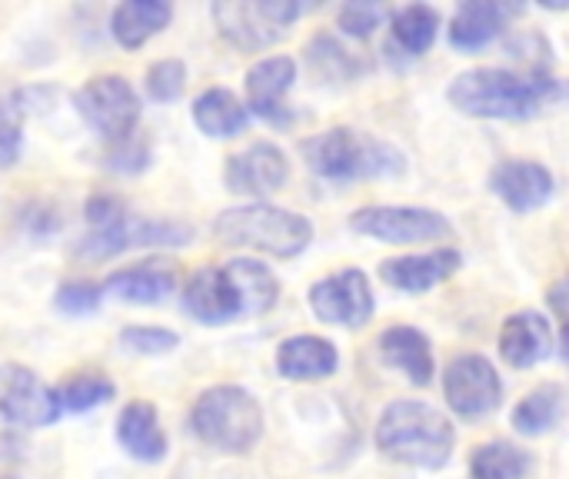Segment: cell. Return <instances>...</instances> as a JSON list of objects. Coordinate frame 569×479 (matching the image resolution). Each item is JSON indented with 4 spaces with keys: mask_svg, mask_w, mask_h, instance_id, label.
<instances>
[{
    "mask_svg": "<svg viewBox=\"0 0 569 479\" xmlns=\"http://www.w3.org/2000/svg\"><path fill=\"white\" fill-rule=\"evenodd\" d=\"M280 300L277 277L257 260H230L200 267L183 293V307L207 327L230 323L237 317H260Z\"/></svg>",
    "mask_w": 569,
    "mask_h": 479,
    "instance_id": "1",
    "label": "cell"
},
{
    "mask_svg": "<svg viewBox=\"0 0 569 479\" xmlns=\"http://www.w3.org/2000/svg\"><path fill=\"white\" fill-rule=\"evenodd\" d=\"M560 97V83L543 67L503 70L477 67L450 83V103L483 120H530Z\"/></svg>",
    "mask_w": 569,
    "mask_h": 479,
    "instance_id": "2",
    "label": "cell"
},
{
    "mask_svg": "<svg viewBox=\"0 0 569 479\" xmlns=\"http://www.w3.org/2000/svg\"><path fill=\"white\" fill-rule=\"evenodd\" d=\"M453 443V423L437 407L420 400L390 403L377 423V447L403 467L440 470L450 460Z\"/></svg>",
    "mask_w": 569,
    "mask_h": 479,
    "instance_id": "3",
    "label": "cell"
},
{
    "mask_svg": "<svg viewBox=\"0 0 569 479\" xmlns=\"http://www.w3.org/2000/svg\"><path fill=\"white\" fill-rule=\"evenodd\" d=\"M307 163L327 180H370V177H397L407 160L397 147L350 127H333L303 143Z\"/></svg>",
    "mask_w": 569,
    "mask_h": 479,
    "instance_id": "4",
    "label": "cell"
},
{
    "mask_svg": "<svg viewBox=\"0 0 569 479\" xmlns=\"http://www.w3.org/2000/svg\"><path fill=\"white\" fill-rule=\"evenodd\" d=\"M213 237L223 247H247L270 257H297L313 240V223L300 213L270 207V203H250L223 210L213 220Z\"/></svg>",
    "mask_w": 569,
    "mask_h": 479,
    "instance_id": "5",
    "label": "cell"
},
{
    "mask_svg": "<svg viewBox=\"0 0 569 479\" xmlns=\"http://www.w3.org/2000/svg\"><path fill=\"white\" fill-rule=\"evenodd\" d=\"M193 433L223 453H250L263 437V410L240 387H210L190 410Z\"/></svg>",
    "mask_w": 569,
    "mask_h": 479,
    "instance_id": "6",
    "label": "cell"
},
{
    "mask_svg": "<svg viewBox=\"0 0 569 479\" xmlns=\"http://www.w3.org/2000/svg\"><path fill=\"white\" fill-rule=\"evenodd\" d=\"M303 13L290 0H223L213 3V20L220 37L240 50H263L290 33V23Z\"/></svg>",
    "mask_w": 569,
    "mask_h": 479,
    "instance_id": "7",
    "label": "cell"
},
{
    "mask_svg": "<svg viewBox=\"0 0 569 479\" xmlns=\"http://www.w3.org/2000/svg\"><path fill=\"white\" fill-rule=\"evenodd\" d=\"M77 110L110 143L130 140V133L140 123V97L117 73L93 77L87 87H80L77 90Z\"/></svg>",
    "mask_w": 569,
    "mask_h": 479,
    "instance_id": "8",
    "label": "cell"
},
{
    "mask_svg": "<svg viewBox=\"0 0 569 479\" xmlns=\"http://www.w3.org/2000/svg\"><path fill=\"white\" fill-rule=\"evenodd\" d=\"M350 227L383 243H427L453 233L443 213L423 207H363L350 217Z\"/></svg>",
    "mask_w": 569,
    "mask_h": 479,
    "instance_id": "9",
    "label": "cell"
},
{
    "mask_svg": "<svg viewBox=\"0 0 569 479\" xmlns=\"http://www.w3.org/2000/svg\"><path fill=\"white\" fill-rule=\"evenodd\" d=\"M443 397L453 413H460L463 420H477L500 407L503 383L487 357L463 353V357H453L443 373Z\"/></svg>",
    "mask_w": 569,
    "mask_h": 479,
    "instance_id": "10",
    "label": "cell"
},
{
    "mask_svg": "<svg viewBox=\"0 0 569 479\" xmlns=\"http://www.w3.org/2000/svg\"><path fill=\"white\" fill-rule=\"evenodd\" d=\"M310 307L323 323L367 327L373 317V290L363 270H340L310 287Z\"/></svg>",
    "mask_w": 569,
    "mask_h": 479,
    "instance_id": "11",
    "label": "cell"
},
{
    "mask_svg": "<svg viewBox=\"0 0 569 479\" xmlns=\"http://www.w3.org/2000/svg\"><path fill=\"white\" fill-rule=\"evenodd\" d=\"M0 417L10 427H50L60 417L53 390L27 367H3L0 370Z\"/></svg>",
    "mask_w": 569,
    "mask_h": 479,
    "instance_id": "12",
    "label": "cell"
},
{
    "mask_svg": "<svg viewBox=\"0 0 569 479\" xmlns=\"http://www.w3.org/2000/svg\"><path fill=\"white\" fill-rule=\"evenodd\" d=\"M290 180V163L273 143H253L227 160V187L243 197H267L283 190Z\"/></svg>",
    "mask_w": 569,
    "mask_h": 479,
    "instance_id": "13",
    "label": "cell"
},
{
    "mask_svg": "<svg viewBox=\"0 0 569 479\" xmlns=\"http://www.w3.org/2000/svg\"><path fill=\"white\" fill-rule=\"evenodd\" d=\"M297 80V63L290 57H267L247 73V113L263 117L267 123H287V93Z\"/></svg>",
    "mask_w": 569,
    "mask_h": 479,
    "instance_id": "14",
    "label": "cell"
},
{
    "mask_svg": "<svg viewBox=\"0 0 569 479\" xmlns=\"http://www.w3.org/2000/svg\"><path fill=\"white\" fill-rule=\"evenodd\" d=\"M493 193L517 213H530L553 197V173L533 160H507L490 177Z\"/></svg>",
    "mask_w": 569,
    "mask_h": 479,
    "instance_id": "15",
    "label": "cell"
},
{
    "mask_svg": "<svg viewBox=\"0 0 569 479\" xmlns=\"http://www.w3.org/2000/svg\"><path fill=\"white\" fill-rule=\"evenodd\" d=\"M463 267V257L457 250H433V253H417V257H400L380 263L383 283L403 293H427L437 283L450 280Z\"/></svg>",
    "mask_w": 569,
    "mask_h": 479,
    "instance_id": "16",
    "label": "cell"
},
{
    "mask_svg": "<svg viewBox=\"0 0 569 479\" xmlns=\"http://www.w3.org/2000/svg\"><path fill=\"white\" fill-rule=\"evenodd\" d=\"M553 353V333L547 317L523 310L507 317L503 330H500V357L517 367V370H530L537 363H543Z\"/></svg>",
    "mask_w": 569,
    "mask_h": 479,
    "instance_id": "17",
    "label": "cell"
},
{
    "mask_svg": "<svg viewBox=\"0 0 569 479\" xmlns=\"http://www.w3.org/2000/svg\"><path fill=\"white\" fill-rule=\"evenodd\" d=\"M177 287V270L167 260H147L127 270H117L113 277H107L103 290L113 293L117 300L137 303V307H150V303H163Z\"/></svg>",
    "mask_w": 569,
    "mask_h": 479,
    "instance_id": "18",
    "label": "cell"
},
{
    "mask_svg": "<svg viewBox=\"0 0 569 479\" xmlns=\"http://www.w3.org/2000/svg\"><path fill=\"white\" fill-rule=\"evenodd\" d=\"M117 440L133 460L160 463L167 457V433L157 420V410L143 400H133L123 407L117 420Z\"/></svg>",
    "mask_w": 569,
    "mask_h": 479,
    "instance_id": "19",
    "label": "cell"
},
{
    "mask_svg": "<svg viewBox=\"0 0 569 479\" xmlns=\"http://www.w3.org/2000/svg\"><path fill=\"white\" fill-rule=\"evenodd\" d=\"M337 347L323 337H290L277 350V373L287 380H323L337 370Z\"/></svg>",
    "mask_w": 569,
    "mask_h": 479,
    "instance_id": "20",
    "label": "cell"
},
{
    "mask_svg": "<svg viewBox=\"0 0 569 479\" xmlns=\"http://www.w3.org/2000/svg\"><path fill=\"white\" fill-rule=\"evenodd\" d=\"M380 357H383V363H390L403 377H410L417 387H427L437 373L430 340L413 327H390L380 337Z\"/></svg>",
    "mask_w": 569,
    "mask_h": 479,
    "instance_id": "21",
    "label": "cell"
},
{
    "mask_svg": "<svg viewBox=\"0 0 569 479\" xmlns=\"http://www.w3.org/2000/svg\"><path fill=\"white\" fill-rule=\"evenodd\" d=\"M170 17H173L170 3H160V0H127V3H120L113 10L110 30H113L120 47L137 50L150 37H157L170 23Z\"/></svg>",
    "mask_w": 569,
    "mask_h": 479,
    "instance_id": "22",
    "label": "cell"
},
{
    "mask_svg": "<svg viewBox=\"0 0 569 479\" xmlns=\"http://www.w3.org/2000/svg\"><path fill=\"white\" fill-rule=\"evenodd\" d=\"M507 13H510V7H500V3H490V0L463 3L453 13V23H450V43L457 50H467V53L487 47L503 30Z\"/></svg>",
    "mask_w": 569,
    "mask_h": 479,
    "instance_id": "23",
    "label": "cell"
},
{
    "mask_svg": "<svg viewBox=\"0 0 569 479\" xmlns=\"http://www.w3.org/2000/svg\"><path fill=\"white\" fill-rule=\"evenodd\" d=\"M193 120L197 127L207 133V137H217V140H227V137H237L247 130L250 123V113L247 107L223 87H213L207 93L197 97L193 103Z\"/></svg>",
    "mask_w": 569,
    "mask_h": 479,
    "instance_id": "24",
    "label": "cell"
},
{
    "mask_svg": "<svg viewBox=\"0 0 569 479\" xmlns=\"http://www.w3.org/2000/svg\"><path fill=\"white\" fill-rule=\"evenodd\" d=\"M390 27H393L397 43L407 53H427L437 40L440 13L427 3H410V7H400L390 13Z\"/></svg>",
    "mask_w": 569,
    "mask_h": 479,
    "instance_id": "25",
    "label": "cell"
},
{
    "mask_svg": "<svg viewBox=\"0 0 569 479\" xmlns=\"http://www.w3.org/2000/svg\"><path fill=\"white\" fill-rule=\"evenodd\" d=\"M563 417V387L557 383H547L540 390H533L517 410H513V427L523 433V437H540V433H550Z\"/></svg>",
    "mask_w": 569,
    "mask_h": 479,
    "instance_id": "26",
    "label": "cell"
},
{
    "mask_svg": "<svg viewBox=\"0 0 569 479\" xmlns=\"http://www.w3.org/2000/svg\"><path fill=\"white\" fill-rule=\"evenodd\" d=\"M470 473H473V479H527L530 453L507 443V440H497V443H487L473 453Z\"/></svg>",
    "mask_w": 569,
    "mask_h": 479,
    "instance_id": "27",
    "label": "cell"
},
{
    "mask_svg": "<svg viewBox=\"0 0 569 479\" xmlns=\"http://www.w3.org/2000/svg\"><path fill=\"white\" fill-rule=\"evenodd\" d=\"M113 393H117V387H113L103 373H97V370H90V373H77V377H70L67 383H60V387L53 390L60 413H63V410H70V413H83V410L103 407L107 400H113Z\"/></svg>",
    "mask_w": 569,
    "mask_h": 479,
    "instance_id": "28",
    "label": "cell"
},
{
    "mask_svg": "<svg viewBox=\"0 0 569 479\" xmlns=\"http://www.w3.org/2000/svg\"><path fill=\"white\" fill-rule=\"evenodd\" d=\"M183 87H187V67L180 63V60H157L150 70H147V90H150V97L153 100H160V103H170V100H177L180 93H183Z\"/></svg>",
    "mask_w": 569,
    "mask_h": 479,
    "instance_id": "29",
    "label": "cell"
},
{
    "mask_svg": "<svg viewBox=\"0 0 569 479\" xmlns=\"http://www.w3.org/2000/svg\"><path fill=\"white\" fill-rule=\"evenodd\" d=\"M177 343H180V337L170 330H160V327H127L120 333V347L130 353H140V357L170 353V350H177Z\"/></svg>",
    "mask_w": 569,
    "mask_h": 479,
    "instance_id": "30",
    "label": "cell"
},
{
    "mask_svg": "<svg viewBox=\"0 0 569 479\" xmlns=\"http://www.w3.org/2000/svg\"><path fill=\"white\" fill-rule=\"evenodd\" d=\"M390 17L387 7L380 3H347L340 10V27L350 33V37H370L383 27V20Z\"/></svg>",
    "mask_w": 569,
    "mask_h": 479,
    "instance_id": "31",
    "label": "cell"
},
{
    "mask_svg": "<svg viewBox=\"0 0 569 479\" xmlns=\"http://www.w3.org/2000/svg\"><path fill=\"white\" fill-rule=\"evenodd\" d=\"M97 307H100V287L90 280H70L57 290V310H63L70 317L93 313Z\"/></svg>",
    "mask_w": 569,
    "mask_h": 479,
    "instance_id": "32",
    "label": "cell"
},
{
    "mask_svg": "<svg viewBox=\"0 0 569 479\" xmlns=\"http://www.w3.org/2000/svg\"><path fill=\"white\" fill-rule=\"evenodd\" d=\"M17 153H20V113L7 97H0V167H10Z\"/></svg>",
    "mask_w": 569,
    "mask_h": 479,
    "instance_id": "33",
    "label": "cell"
},
{
    "mask_svg": "<svg viewBox=\"0 0 569 479\" xmlns=\"http://www.w3.org/2000/svg\"><path fill=\"white\" fill-rule=\"evenodd\" d=\"M563 297H567V283H557L553 290H550V303H553V310H557V320L563 323V317H567V310H563Z\"/></svg>",
    "mask_w": 569,
    "mask_h": 479,
    "instance_id": "34",
    "label": "cell"
}]
</instances>
